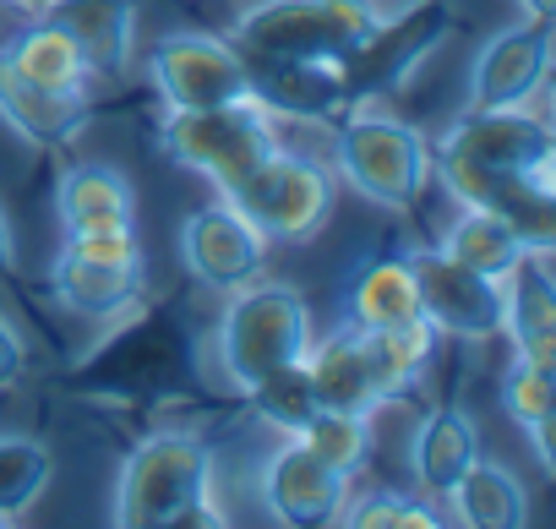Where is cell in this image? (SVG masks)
I'll return each instance as SVG.
<instances>
[{
    "mask_svg": "<svg viewBox=\"0 0 556 529\" xmlns=\"http://www.w3.org/2000/svg\"><path fill=\"white\" fill-rule=\"evenodd\" d=\"M306 371H312V393H317L323 410H350V415H377L382 410L355 323H339L328 339H312Z\"/></svg>",
    "mask_w": 556,
    "mask_h": 529,
    "instance_id": "cell-19",
    "label": "cell"
},
{
    "mask_svg": "<svg viewBox=\"0 0 556 529\" xmlns=\"http://www.w3.org/2000/svg\"><path fill=\"white\" fill-rule=\"evenodd\" d=\"M333 169L361 202L382 213H409L431 186V142L404 115L366 99L350 104L333 131Z\"/></svg>",
    "mask_w": 556,
    "mask_h": 529,
    "instance_id": "cell-4",
    "label": "cell"
},
{
    "mask_svg": "<svg viewBox=\"0 0 556 529\" xmlns=\"http://www.w3.org/2000/svg\"><path fill=\"white\" fill-rule=\"evenodd\" d=\"M55 218L61 229L137 224V191L115 164H72L55 180Z\"/></svg>",
    "mask_w": 556,
    "mask_h": 529,
    "instance_id": "cell-20",
    "label": "cell"
},
{
    "mask_svg": "<svg viewBox=\"0 0 556 529\" xmlns=\"http://www.w3.org/2000/svg\"><path fill=\"white\" fill-rule=\"evenodd\" d=\"M551 77V23L502 28L480 45L469 66V110H523Z\"/></svg>",
    "mask_w": 556,
    "mask_h": 529,
    "instance_id": "cell-12",
    "label": "cell"
},
{
    "mask_svg": "<svg viewBox=\"0 0 556 529\" xmlns=\"http://www.w3.org/2000/svg\"><path fill=\"white\" fill-rule=\"evenodd\" d=\"M23 371H28V344H23V333H17L12 317H0V393L17 388Z\"/></svg>",
    "mask_w": 556,
    "mask_h": 529,
    "instance_id": "cell-31",
    "label": "cell"
},
{
    "mask_svg": "<svg viewBox=\"0 0 556 529\" xmlns=\"http://www.w3.org/2000/svg\"><path fill=\"white\" fill-rule=\"evenodd\" d=\"M229 202L267 235V240H312L328 218H333V164L312 159V153H290L278 148L240 191H229Z\"/></svg>",
    "mask_w": 556,
    "mask_h": 529,
    "instance_id": "cell-7",
    "label": "cell"
},
{
    "mask_svg": "<svg viewBox=\"0 0 556 529\" xmlns=\"http://www.w3.org/2000/svg\"><path fill=\"white\" fill-rule=\"evenodd\" d=\"M447 507H453V518L469 524V529H523V524H529V491H523V480H518L507 464L485 458V453H480V458L464 469V480L447 491Z\"/></svg>",
    "mask_w": 556,
    "mask_h": 529,
    "instance_id": "cell-23",
    "label": "cell"
},
{
    "mask_svg": "<svg viewBox=\"0 0 556 529\" xmlns=\"http://www.w3.org/2000/svg\"><path fill=\"white\" fill-rule=\"evenodd\" d=\"M502 333L513 355L556 366V285H551V251H529L502 279Z\"/></svg>",
    "mask_w": 556,
    "mask_h": 529,
    "instance_id": "cell-15",
    "label": "cell"
},
{
    "mask_svg": "<svg viewBox=\"0 0 556 529\" xmlns=\"http://www.w3.org/2000/svg\"><path fill=\"white\" fill-rule=\"evenodd\" d=\"M7 7H17V12H28V17H39V12L50 7V0H7Z\"/></svg>",
    "mask_w": 556,
    "mask_h": 529,
    "instance_id": "cell-34",
    "label": "cell"
},
{
    "mask_svg": "<svg viewBox=\"0 0 556 529\" xmlns=\"http://www.w3.org/2000/svg\"><path fill=\"white\" fill-rule=\"evenodd\" d=\"M551 371L556 366H540V361H523L513 355L507 371H502V410L513 415V426L529 437L540 469L551 475L556 469V442H551V415H556V388H551Z\"/></svg>",
    "mask_w": 556,
    "mask_h": 529,
    "instance_id": "cell-24",
    "label": "cell"
},
{
    "mask_svg": "<svg viewBox=\"0 0 556 529\" xmlns=\"http://www.w3.org/2000/svg\"><path fill=\"white\" fill-rule=\"evenodd\" d=\"M245 399H251V415H256L262 426H273L278 437H301V426L323 410L317 393H312L306 361H290V366H278V371L256 377V382L245 388Z\"/></svg>",
    "mask_w": 556,
    "mask_h": 529,
    "instance_id": "cell-27",
    "label": "cell"
},
{
    "mask_svg": "<svg viewBox=\"0 0 556 529\" xmlns=\"http://www.w3.org/2000/svg\"><path fill=\"white\" fill-rule=\"evenodd\" d=\"M480 458V426L469 410L458 404H437L426 410V420L415 426V442H409V469H415V486L431 496V502H447V491L464 480V469Z\"/></svg>",
    "mask_w": 556,
    "mask_h": 529,
    "instance_id": "cell-17",
    "label": "cell"
},
{
    "mask_svg": "<svg viewBox=\"0 0 556 529\" xmlns=\"http://www.w3.org/2000/svg\"><path fill=\"white\" fill-rule=\"evenodd\" d=\"M409 317H420L409 251H366L344 285V323L388 328V323H409Z\"/></svg>",
    "mask_w": 556,
    "mask_h": 529,
    "instance_id": "cell-18",
    "label": "cell"
},
{
    "mask_svg": "<svg viewBox=\"0 0 556 529\" xmlns=\"http://www.w3.org/2000/svg\"><path fill=\"white\" fill-rule=\"evenodd\" d=\"M39 17H50L72 39V50L83 55L88 77H121V72H131L137 0H50Z\"/></svg>",
    "mask_w": 556,
    "mask_h": 529,
    "instance_id": "cell-14",
    "label": "cell"
},
{
    "mask_svg": "<svg viewBox=\"0 0 556 529\" xmlns=\"http://www.w3.org/2000/svg\"><path fill=\"white\" fill-rule=\"evenodd\" d=\"M518 7H523L529 23H551L556 17V0H518Z\"/></svg>",
    "mask_w": 556,
    "mask_h": 529,
    "instance_id": "cell-33",
    "label": "cell"
},
{
    "mask_svg": "<svg viewBox=\"0 0 556 529\" xmlns=\"http://www.w3.org/2000/svg\"><path fill=\"white\" fill-rule=\"evenodd\" d=\"M159 148L191 175L213 180L218 197H229L285 142H278V115L262 99H240V104H207V110H169L159 126Z\"/></svg>",
    "mask_w": 556,
    "mask_h": 529,
    "instance_id": "cell-6",
    "label": "cell"
},
{
    "mask_svg": "<svg viewBox=\"0 0 556 529\" xmlns=\"http://www.w3.org/2000/svg\"><path fill=\"white\" fill-rule=\"evenodd\" d=\"M317 328H312V306L295 285L285 279H251L240 290H229V306L218 317V333H213V350H218V366L224 377L245 393L256 377L290 366V361H306Z\"/></svg>",
    "mask_w": 556,
    "mask_h": 529,
    "instance_id": "cell-5",
    "label": "cell"
},
{
    "mask_svg": "<svg viewBox=\"0 0 556 529\" xmlns=\"http://www.w3.org/2000/svg\"><path fill=\"white\" fill-rule=\"evenodd\" d=\"M0 61H7L12 72H23L28 83H39V88H66V93H77V88L88 83L83 55L72 50V39H66L50 17H34L28 28H17L7 45H0Z\"/></svg>",
    "mask_w": 556,
    "mask_h": 529,
    "instance_id": "cell-25",
    "label": "cell"
},
{
    "mask_svg": "<svg viewBox=\"0 0 556 529\" xmlns=\"http://www.w3.org/2000/svg\"><path fill=\"white\" fill-rule=\"evenodd\" d=\"M431 180L458 202L502 213L534 251L556 240V131L523 110H469L431 142Z\"/></svg>",
    "mask_w": 556,
    "mask_h": 529,
    "instance_id": "cell-1",
    "label": "cell"
},
{
    "mask_svg": "<svg viewBox=\"0 0 556 529\" xmlns=\"http://www.w3.org/2000/svg\"><path fill=\"white\" fill-rule=\"evenodd\" d=\"M110 524L121 529H175V524H224L213 502V448L197 431H153L142 437L121 475Z\"/></svg>",
    "mask_w": 556,
    "mask_h": 529,
    "instance_id": "cell-3",
    "label": "cell"
},
{
    "mask_svg": "<svg viewBox=\"0 0 556 529\" xmlns=\"http://www.w3.org/2000/svg\"><path fill=\"white\" fill-rule=\"evenodd\" d=\"M361 350H366V366H371V382H377V399L393 404L404 399L431 355H437V328L426 317H409V323H388V328H361Z\"/></svg>",
    "mask_w": 556,
    "mask_h": 529,
    "instance_id": "cell-22",
    "label": "cell"
},
{
    "mask_svg": "<svg viewBox=\"0 0 556 529\" xmlns=\"http://www.w3.org/2000/svg\"><path fill=\"white\" fill-rule=\"evenodd\" d=\"M409 262H415L420 317L437 333H453L464 344L502 333V279L464 268V262H453L442 245H420V251H409Z\"/></svg>",
    "mask_w": 556,
    "mask_h": 529,
    "instance_id": "cell-11",
    "label": "cell"
},
{
    "mask_svg": "<svg viewBox=\"0 0 556 529\" xmlns=\"http://www.w3.org/2000/svg\"><path fill=\"white\" fill-rule=\"evenodd\" d=\"M0 121H7L28 148L61 153V148H72V142L88 131L93 104H88L83 88H77V93H66V88H39V83H28L23 72H12L7 61H0Z\"/></svg>",
    "mask_w": 556,
    "mask_h": 529,
    "instance_id": "cell-13",
    "label": "cell"
},
{
    "mask_svg": "<svg viewBox=\"0 0 556 529\" xmlns=\"http://www.w3.org/2000/svg\"><path fill=\"white\" fill-rule=\"evenodd\" d=\"M442 251H447L453 262H464V268L485 274V279H507L534 245H529L502 213L458 202V213H453L447 229H442Z\"/></svg>",
    "mask_w": 556,
    "mask_h": 529,
    "instance_id": "cell-21",
    "label": "cell"
},
{
    "mask_svg": "<svg viewBox=\"0 0 556 529\" xmlns=\"http://www.w3.org/2000/svg\"><path fill=\"white\" fill-rule=\"evenodd\" d=\"M148 83L164 99V110H207V104L256 99L245 55L213 34H164L148 50Z\"/></svg>",
    "mask_w": 556,
    "mask_h": 529,
    "instance_id": "cell-8",
    "label": "cell"
},
{
    "mask_svg": "<svg viewBox=\"0 0 556 529\" xmlns=\"http://www.w3.org/2000/svg\"><path fill=\"white\" fill-rule=\"evenodd\" d=\"M12 268H17V235H12L7 207H0V279H12Z\"/></svg>",
    "mask_w": 556,
    "mask_h": 529,
    "instance_id": "cell-32",
    "label": "cell"
},
{
    "mask_svg": "<svg viewBox=\"0 0 556 529\" xmlns=\"http://www.w3.org/2000/svg\"><path fill=\"white\" fill-rule=\"evenodd\" d=\"M393 23L399 17L382 12L377 0H262V7L235 17L229 45L245 55V66L301 61L339 66L355 77Z\"/></svg>",
    "mask_w": 556,
    "mask_h": 529,
    "instance_id": "cell-2",
    "label": "cell"
},
{
    "mask_svg": "<svg viewBox=\"0 0 556 529\" xmlns=\"http://www.w3.org/2000/svg\"><path fill=\"white\" fill-rule=\"evenodd\" d=\"M267 245H273V240H267L229 197H218V202H207V207H191V213L180 218V262H186V274H191L202 290H218V295H229V290L262 279Z\"/></svg>",
    "mask_w": 556,
    "mask_h": 529,
    "instance_id": "cell-9",
    "label": "cell"
},
{
    "mask_svg": "<svg viewBox=\"0 0 556 529\" xmlns=\"http://www.w3.org/2000/svg\"><path fill=\"white\" fill-rule=\"evenodd\" d=\"M55 480V453L39 437L0 431V524L28 518Z\"/></svg>",
    "mask_w": 556,
    "mask_h": 529,
    "instance_id": "cell-26",
    "label": "cell"
},
{
    "mask_svg": "<svg viewBox=\"0 0 556 529\" xmlns=\"http://www.w3.org/2000/svg\"><path fill=\"white\" fill-rule=\"evenodd\" d=\"M256 496H262L273 524H285V529H328V524H339V513L350 502V475L323 464L301 437H285L262 458Z\"/></svg>",
    "mask_w": 556,
    "mask_h": 529,
    "instance_id": "cell-10",
    "label": "cell"
},
{
    "mask_svg": "<svg viewBox=\"0 0 556 529\" xmlns=\"http://www.w3.org/2000/svg\"><path fill=\"white\" fill-rule=\"evenodd\" d=\"M50 290L72 317L88 323H121L137 312L148 290V268H104V262H83L72 251H55L50 262Z\"/></svg>",
    "mask_w": 556,
    "mask_h": 529,
    "instance_id": "cell-16",
    "label": "cell"
},
{
    "mask_svg": "<svg viewBox=\"0 0 556 529\" xmlns=\"http://www.w3.org/2000/svg\"><path fill=\"white\" fill-rule=\"evenodd\" d=\"M301 442L323 458V464H333V469H344V475H355L361 464H366V453H371V415H350V410H317L306 426H301Z\"/></svg>",
    "mask_w": 556,
    "mask_h": 529,
    "instance_id": "cell-28",
    "label": "cell"
},
{
    "mask_svg": "<svg viewBox=\"0 0 556 529\" xmlns=\"http://www.w3.org/2000/svg\"><path fill=\"white\" fill-rule=\"evenodd\" d=\"M61 251L104 268H142V240L137 224H99V229H61Z\"/></svg>",
    "mask_w": 556,
    "mask_h": 529,
    "instance_id": "cell-30",
    "label": "cell"
},
{
    "mask_svg": "<svg viewBox=\"0 0 556 529\" xmlns=\"http://www.w3.org/2000/svg\"><path fill=\"white\" fill-rule=\"evenodd\" d=\"M339 524H350V529H437L442 513L426 491H366V496L350 491Z\"/></svg>",
    "mask_w": 556,
    "mask_h": 529,
    "instance_id": "cell-29",
    "label": "cell"
}]
</instances>
